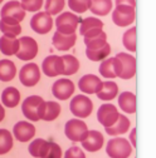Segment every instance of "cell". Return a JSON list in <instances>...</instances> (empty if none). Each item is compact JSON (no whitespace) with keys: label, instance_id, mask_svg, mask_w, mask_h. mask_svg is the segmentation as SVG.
<instances>
[{"label":"cell","instance_id":"obj_1","mask_svg":"<svg viewBox=\"0 0 156 158\" xmlns=\"http://www.w3.org/2000/svg\"><path fill=\"white\" fill-rule=\"evenodd\" d=\"M22 110L27 119L38 122L43 119L46 112V101L39 95H29L22 104Z\"/></svg>","mask_w":156,"mask_h":158},{"label":"cell","instance_id":"obj_2","mask_svg":"<svg viewBox=\"0 0 156 158\" xmlns=\"http://www.w3.org/2000/svg\"><path fill=\"white\" fill-rule=\"evenodd\" d=\"M132 146L125 138H113L110 139L106 147V153L110 158H128L132 153Z\"/></svg>","mask_w":156,"mask_h":158},{"label":"cell","instance_id":"obj_3","mask_svg":"<svg viewBox=\"0 0 156 158\" xmlns=\"http://www.w3.org/2000/svg\"><path fill=\"white\" fill-rule=\"evenodd\" d=\"M64 133L68 139L73 142H82L88 134V127L82 119H69L66 123Z\"/></svg>","mask_w":156,"mask_h":158},{"label":"cell","instance_id":"obj_4","mask_svg":"<svg viewBox=\"0 0 156 158\" xmlns=\"http://www.w3.org/2000/svg\"><path fill=\"white\" fill-rule=\"evenodd\" d=\"M82 22V19L69 11L62 13L59 16L55 19V25H57V31L62 34H74L77 30V27Z\"/></svg>","mask_w":156,"mask_h":158},{"label":"cell","instance_id":"obj_5","mask_svg":"<svg viewBox=\"0 0 156 158\" xmlns=\"http://www.w3.org/2000/svg\"><path fill=\"white\" fill-rule=\"evenodd\" d=\"M69 108L73 115L80 118V119H83V118H87L91 115L93 110V103L86 95H76L71 101Z\"/></svg>","mask_w":156,"mask_h":158},{"label":"cell","instance_id":"obj_6","mask_svg":"<svg viewBox=\"0 0 156 158\" xmlns=\"http://www.w3.org/2000/svg\"><path fill=\"white\" fill-rule=\"evenodd\" d=\"M135 8L128 5H116L113 13H112V20L117 27H128L135 22Z\"/></svg>","mask_w":156,"mask_h":158},{"label":"cell","instance_id":"obj_7","mask_svg":"<svg viewBox=\"0 0 156 158\" xmlns=\"http://www.w3.org/2000/svg\"><path fill=\"white\" fill-rule=\"evenodd\" d=\"M20 83L25 87H34L41 81V69L35 63H28L19 72Z\"/></svg>","mask_w":156,"mask_h":158},{"label":"cell","instance_id":"obj_8","mask_svg":"<svg viewBox=\"0 0 156 158\" xmlns=\"http://www.w3.org/2000/svg\"><path fill=\"white\" fill-rule=\"evenodd\" d=\"M20 42V47H19L18 53L15 54L18 59L20 60H32L38 54V43L35 39L32 36H23L19 39Z\"/></svg>","mask_w":156,"mask_h":158},{"label":"cell","instance_id":"obj_9","mask_svg":"<svg viewBox=\"0 0 156 158\" xmlns=\"http://www.w3.org/2000/svg\"><path fill=\"white\" fill-rule=\"evenodd\" d=\"M30 28L38 34H47L53 28V19L47 11L37 13L30 20Z\"/></svg>","mask_w":156,"mask_h":158},{"label":"cell","instance_id":"obj_10","mask_svg":"<svg viewBox=\"0 0 156 158\" xmlns=\"http://www.w3.org/2000/svg\"><path fill=\"white\" fill-rule=\"evenodd\" d=\"M119 115H120L119 109L111 103L102 104L98 108V110H97V119H98V122L105 128L113 126L117 121V118H119Z\"/></svg>","mask_w":156,"mask_h":158},{"label":"cell","instance_id":"obj_11","mask_svg":"<svg viewBox=\"0 0 156 158\" xmlns=\"http://www.w3.org/2000/svg\"><path fill=\"white\" fill-rule=\"evenodd\" d=\"M87 49H98L107 43V34L102 28H93L83 34Z\"/></svg>","mask_w":156,"mask_h":158},{"label":"cell","instance_id":"obj_12","mask_svg":"<svg viewBox=\"0 0 156 158\" xmlns=\"http://www.w3.org/2000/svg\"><path fill=\"white\" fill-rule=\"evenodd\" d=\"M63 68H64L63 59H62V56H58V55H49L42 63L43 73L47 77H50V78L62 75Z\"/></svg>","mask_w":156,"mask_h":158},{"label":"cell","instance_id":"obj_13","mask_svg":"<svg viewBox=\"0 0 156 158\" xmlns=\"http://www.w3.org/2000/svg\"><path fill=\"white\" fill-rule=\"evenodd\" d=\"M98 70H100V74L103 78H107V79L120 78V74H121V70H122L121 62L116 56L106 58L105 60H102Z\"/></svg>","mask_w":156,"mask_h":158},{"label":"cell","instance_id":"obj_14","mask_svg":"<svg viewBox=\"0 0 156 158\" xmlns=\"http://www.w3.org/2000/svg\"><path fill=\"white\" fill-rule=\"evenodd\" d=\"M53 95L59 101H67L74 93V84L71 79H58L52 85Z\"/></svg>","mask_w":156,"mask_h":158},{"label":"cell","instance_id":"obj_15","mask_svg":"<svg viewBox=\"0 0 156 158\" xmlns=\"http://www.w3.org/2000/svg\"><path fill=\"white\" fill-rule=\"evenodd\" d=\"M116 58L121 62V67H122L120 78L126 79V81L133 78L136 74V59H135V56L130 55L128 53H119L116 55Z\"/></svg>","mask_w":156,"mask_h":158},{"label":"cell","instance_id":"obj_16","mask_svg":"<svg viewBox=\"0 0 156 158\" xmlns=\"http://www.w3.org/2000/svg\"><path fill=\"white\" fill-rule=\"evenodd\" d=\"M13 133H14V137L19 142L24 143V142L30 141L35 135V127L27 121H20L14 126Z\"/></svg>","mask_w":156,"mask_h":158},{"label":"cell","instance_id":"obj_17","mask_svg":"<svg viewBox=\"0 0 156 158\" xmlns=\"http://www.w3.org/2000/svg\"><path fill=\"white\" fill-rule=\"evenodd\" d=\"M0 16L2 18H11V19H15L18 23H20L25 18V10L22 8L19 2L11 0V2L6 3L3 6L2 11H0Z\"/></svg>","mask_w":156,"mask_h":158},{"label":"cell","instance_id":"obj_18","mask_svg":"<svg viewBox=\"0 0 156 158\" xmlns=\"http://www.w3.org/2000/svg\"><path fill=\"white\" fill-rule=\"evenodd\" d=\"M101 85L102 81L94 74H86L78 82V87L86 94H96L101 89Z\"/></svg>","mask_w":156,"mask_h":158},{"label":"cell","instance_id":"obj_19","mask_svg":"<svg viewBox=\"0 0 156 158\" xmlns=\"http://www.w3.org/2000/svg\"><path fill=\"white\" fill-rule=\"evenodd\" d=\"M81 143H82V147L88 152H97L103 147L105 138L102 133H100L98 131H88L86 139L82 141Z\"/></svg>","mask_w":156,"mask_h":158},{"label":"cell","instance_id":"obj_20","mask_svg":"<svg viewBox=\"0 0 156 158\" xmlns=\"http://www.w3.org/2000/svg\"><path fill=\"white\" fill-rule=\"evenodd\" d=\"M77 40V35L74 34H62L59 31H55L53 35V45L58 49V50H68L71 49Z\"/></svg>","mask_w":156,"mask_h":158},{"label":"cell","instance_id":"obj_21","mask_svg":"<svg viewBox=\"0 0 156 158\" xmlns=\"http://www.w3.org/2000/svg\"><path fill=\"white\" fill-rule=\"evenodd\" d=\"M20 47V42L16 36L3 35L0 38V52L4 55H15Z\"/></svg>","mask_w":156,"mask_h":158},{"label":"cell","instance_id":"obj_22","mask_svg":"<svg viewBox=\"0 0 156 158\" xmlns=\"http://www.w3.org/2000/svg\"><path fill=\"white\" fill-rule=\"evenodd\" d=\"M98 99L101 101H112L119 94V85L112 81H107V82H102L101 89L96 93Z\"/></svg>","mask_w":156,"mask_h":158},{"label":"cell","instance_id":"obj_23","mask_svg":"<svg viewBox=\"0 0 156 158\" xmlns=\"http://www.w3.org/2000/svg\"><path fill=\"white\" fill-rule=\"evenodd\" d=\"M130 119H127V117L124 115V114H120L117 121L113 126L111 127H107L106 128V132L108 135H112V137H116V135H120V134H125L128 132L130 129Z\"/></svg>","mask_w":156,"mask_h":158},{"label":"cell","instance_id":"obj_24","mask_svg":"<svg viewBox=\"0 0 156 158\" xmlns=\"http://www.w3.org/2000/svg\"><path fill=\"white\" fill-rule=\"evenodd\" d=\"M20 101V92L15 87H8L2 93V102L8 108H15Z\"/></svg>","mask_w":156,"mask_h":158},{"label":"cell","instance_id":"obj_25","mask_svg":"<svg viewBox=\"0 0 156 158\" xmlns=\"http://www.w3.org/2000/svg\"><path fill=\"white\" fill-rule=\"evenodd\" d=\"M119 106L125 113L133 114L136 112V95L131 92H122L119 97Z\"/></svg>","mask_w":156,"mask_h":158},{"label":"cell","instance_id":"obj_26","mask_svg":"<svg viewBox=\"0 0 156 158\" xmlns=\"http://www.w3.org/2000/svg\"><path fill=\"white\" fill-rule=\"evenodd\" d=\"M48 148H49V142L46 139H42V138H38V139H34L29 144L28 151L30 156H33L34 158H46Z\"/></svg>","mask_w":156,"mask_h":158},{"label":"cell","instance_id":"obj_27","mask_svg":"<svg viewBox=\"0 0 156 158\" xmlns=\"http://www.w3.org/2000/svg\"><path fill=\"white\" fill-rule=\"evenodd\" d=\"M16 75V67L14 62L9 59L0 60V81L2 82H10Z\"/></svg>","mask_w":156,"mask_h":158},{"label":"cell","instance_id":"obj_28","mask_svg":"<svg viewBox=\"0 0 156 158\" xmlns=\"http://www.w3.org/2000/svg\"><path fill=\"white\" fill-rule=\"evenodd\" d=\"M110 53H111V45L108 43H106L103 47H101L98 49H86V55L92 62L105 60L106 58H108Z\"/></svg>","mask_w":156,"mask_h":158},{"label":"cell","instance_id":"obj_29","mask_svg":"<svg viewBox=\"0 0 156 158\" xmlns=\"http://www.w3.org/2000/svg\"><path fill=\"white\" fill-rule=\"evenodd\" d=\"M112 9V0H91V8L89 10L94 15L105 16Z\"/></svg>","mask_w":156,"mask_h":158},{"label":"cell","instance_id":"obj_30","mask_svg":"<svg viewBox=\"0 0 156 158\" xmlns=\"http://www.w3.org/2000/svg\"><path fill=\"white\" fill-rule=\"evenodd\" d=\"M62 59L64 64L62 75H73L78 72V69H80V62H78V59L74 55L67 54V55H63Z\"/></svg>","mask_w":156,"mask_h":158},{"label":"cell","instance_id":"obj_31","mask_svg":"<svg viewBox=\"0 0 156 158\" xmlns=\"http://www.w3.org/2000/svg\"><path fill=\"white\" fill-rule=\"evenodd\" d=\"M61 110H62V108H61L59 103H57L54 101L46 102V112L43 115V121L50 122V121L57 119L58 115L61 114Z\"/></svg>","mask_w":156,"mask_h":158},{"label":"cell","instance_id":"obj_32","mask_svg":"<svg viewBox=\"0 0 156 158\" xmlns=\"http://www.w3.org/2000/svg\"><path fill=\"white\" fill-rule=\"evenodd\" d=\"M13 148V135L8 129H0V154H6Z\"/></svg>","mask_w":156,"mask_h":158},{"label":"cell","instance_id":"obj_33","mask_svg":"<svg viewBox=\"0 0 156 158\" xmlns=\"http://www.w3.org/2000/svg\"><path fill=\"white\" fill-rule=\"evenodd\" d=\"M137 28L132 27L131 29L126 30L124 36H122V43H124V47L130 50V52H136V30Z\"/></svg>","mask_w":156,"mask_h":158},{"label":"cell","instance_id":"obj_34","mask_svg":"<svg viewBox=\"0 0 156 158\" xmlns=\"http://www.w3.org/2000/svg\"><path fill=\"white\" fill-rule=\"evenodd\" d=\"M81 27H80V34L83 35L86 31H88L89 29H93V28H103V22L101 19H97V18H86L80 23Z\"/></svg>","mask_w":156,"mask_h":158},{"label":"cell","instance_id":"obj_35","mask_svg":"<svg viewBox=\"0 0 156 158\" xmlns=\"http://www.w3.org/2000/svg\"><path fill=\"white\" fill-rule=\"evenodd\" d=\"M68 6L74 13H86L91 8V0H68Z\"/></svg>","mask_w":156,"mask_h":158},{"label":"cell","instance_id":"obj_36","mask_svg":"<svg viewBox=\"0 0 156 158\" xmlns=\"http://www.w3.org/2000/svg\"><path fill=\"white\" fill-rule=\"evenodd\" d=\"M64 8V0H47L46 2V11L49 15L59 14Z\"/></svg>","mask_w":156,"mask_h":158},{"label":"cell","instance_id":"obj_37","mask_svg":"<svg viewBox=\"0 0 156 158\" xmlns=\"http://www.w3.org/2000/svg\"><path fill=\"white\" fill-rule=\"evenodd\" d=\"M0 30L4 35L8 36H18L19 34L22 33V27L20 24H16V25H9L6 23H4L3 20H0Z\"/></svg>","mask_w":156,"mask_h":158},{"label":"cell","instance_id":"obj_38","mask_svg":"<svg viewBox=\"0 0 156 158\" xmlns=\"http://www.w3.org/2000/svg\"><path fill=\"white\" fill-rule=\"evenodd\" d=\"M20 5L25 11H38L43 6V0H22Z\"/></svg>","mask_w":156,"mask_h":158},{"label":"cell","instance_id":"obj_39","mask_svg":"<svg viewBox=\"0 0 156 158\" xmlns=\"http://www.w3.org/2000/svg\"><path fill=\"white\" fill-rule=\"evenodd\" d=\"M46 158H62V149L55 142H49V148Z\"/></svg>","mask_w":156,"mask_h":158},{"label":"cell","instance_id":"obj_40","mask_svg":"<svg viewBox=\"0 0 156 158\" xmlns=\"http://www.w3.org/2000/svg\"><path fill=\"white\" fill-rule=\"evenodd\" d=\"M64 158H86V154L80 147L73 146L67 149V152L64 153Z\"/></svg>","mask_w":156,"mask_h":158},{"label":"cell","instance_id":"obj_41","mask_svg":"<svg viewBox=\"0 0 156 158\" xmlns=\"http://www.w3.org/2000/svg\"><path fill=\"white\" fill-rule=\"evenodd\" d=\"M116 5H128V6L135 8L136 0H116Z\"/></svg>","mask_w":156,"mask_h":158},{"label":"cell","instance_id":"obj_42","mask_svg":"<svg viewBox=\"0 0 156 158\" xmlns=\"http://www.w3.org/2000/svg\"><path fill=\"white\" fill-rule=\"evenodd\" d=\"M128 142L131 143V146H132V148H135L136 147V128H133L132 131H131V133H130V138H128Z\"/></svg>","mask_w":156,"mask_h":158},{"label":"cell","instance_id":"obj_43","mask_svg":"<svg viewBox=\"0 0 156 158\" xmlns=\"http://www.w3.org/2000/svg\"><path fill=\"white\" fill-rule=\"evenodd\" d=\"M2 20L9 25H16V24H20V23H18L15 19H11V18H2Z\"/></svg>","mask_w":156,"mask_h":158},{"label":"cell","instance_id":"obj_44","mask_svg":"<svg viewBox=\"0 0 156 158\" xmlns=\"http://www.w3.org/2000/svg\"><path fill=\"white\" fill-rule=\"evenodd\" d=\"M4 117H5V109H4L3 104H2V103H0V122H3V119H4Z\"/></svg>","mask_w":156,"mask_h":158},{"label":"cell","instance_id":"obj_45","mask_svg":"<svg viewBox=\"0 0 156 158\" xmlns=\"http://www.w3.org/2000/svg\"><path fill=\"white\" fill-rule=\"evenodd\" d=\"M2 3H3V0H0V4H2Z\"/></svg>","mask_w":156,"mask_h":158}]
</instances>
